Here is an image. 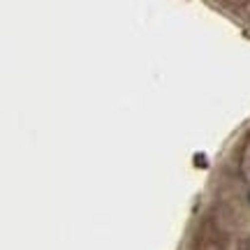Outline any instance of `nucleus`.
<instances>
[]
</instances>
